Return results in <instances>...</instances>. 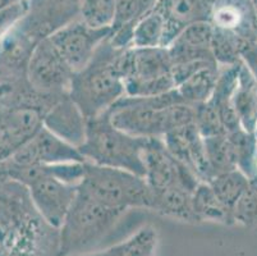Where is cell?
Here are the masks:
<instances>
[{
    "instance_id": "1",
    "label": "cell",
    "mask_w": 257,
    "mask_h": 256,
    "mask_svg": "<svg viewBox=\"0 0 257 256\" xmlns=\"http://www.w3.org/2000/svg\"><path fill=\"white\" fill-rule=\"evenodd\" d=\"M0 256H60V229L35 208L27 187L0 182Z\"/></svg>"
},
{
    "instance_id": "2",
    "label": "cell",
    "mask_w": 257,
    "mask_h": 256,
    "mask_svg": "<svg viewBox=\"0 0 257 256\" xmlns=\"http://www.w3.org/2000/svg\"><path fill=\"white\" fill-rule=\"evenodd\" d=\"M111 123L140 138H163L193 123L195 108L182 102L177 90L149 98L123 96L107 112Z\"/></svg>"
},
{
    "instance_id": "3",
    "label": "cell",
    "mask_w": 257,
    "mask_h": 256,
    "mask_svg": "<svg viewBox=\"0 0 257 256\" xmlns=\"http://www.w3.org/2000/svg\"><path fill=\"white\" fill-rule=\"evenodd\" d=\"M123 51L106 37L90 63L73 74L68 95L86 119L102 116L119 99L125 96L124 81L119 67Z\"/></svg>"
},
{
    "instance_id": "4",
    "label": "cell",
    "mask_w": 257,
    "mask_h": 256,
    "mask_svg": "<svg viewBox=\"0 0 257 256\" xmlns=\"http://www.w3.org/2000/svg\"><path fill=\"white\" fill-rule=\"evenodd\" d=\"M127 213L78 192L60 227V256L87 253L106 238Z\"/></svg>"
},
{
    "instance_id": "5",
    "label": "cell",
    "mask_w": 257,
    "mask_h": 256,
    "mask_svg": "<svg viewBox=\"0 0 257 256\" xmlns=\"http://www.w3.org/2000/svg\"><path fill=\"white\" fill-rule=\"evenodd\" d=\"M146 140L116 128L105 113L96 118L87 119L85 141L78 150L88 163L124 169L145 177L142 156Z\"/></svg>"
},
{
    "instance_id": "6",
    "label": "cell",
    "mask_w": 257,
    "mask_h": 256,
    "mask_svg": "<svg viewBox=\"0 0 257 256\" xmlns=\"http://www.w3.org/2000/svg\"><path fill=\"white\" fill-rule=\"evenodd\" d=\"M3 164L6 177L27 187L37 211L49 224L60 228L77 197L78 186L57 177L55 164L18 165L12 160Z\"/></svg>"
},
{
    "instance_id": "7",
    "label": "cell",
    "mask_w": 257,
    "mask_h": 256,
    "mask_svg": "<svg viewBox=\"0 0 257 256\" xmlns=\"http://www.w3.org/2000/svg\"><path fill=\"white\" fill-rule=\"evenodd\" d=\"M78 192L111 208L130 211L150 210L151 189L145 177L124 169L85 161V172Z\"/></svg>"
},
{
    "instance_id": "8",
    "label": "cell",
    "mask_w": 257,
    "mask_h": 256,
    "mask_svg": "<svg viewBox=\"0 0 257 256\" xmlns=\"http://www.w3.org/2000/svg\"><path fill=\"white\" fill-rule=\"evenodd\" d=\"M119 67L127 96H159L177 88L168 48L125 49L120 56Z\"/></svg>"
},
{
    "instance_id": "9",
    "label": "cell",
    "mask_w": 257,
    "mask_h": 256,
    "mask_svg": "<svg viewBox=\"0 0 257 256\" xmlns=\"http://www.w3.org/2000/svg\"><path fill=\"white\" fill-rule=\"evenodd\" d=\"M73 74L49 37L37 44L27 64V79L37 94L51 98L67 95Z\"/></svg>"
},
{
    "instance_id": "10",
    "label": "cell",
    "mask_w": 257,
    "mask_h": 256,
    "mask_svg": "<svg viewBox=\"0 0 257 256\" xmlns=\"http://www.w3.org/2000/svg\"><path fill=\"white\" fill-rule=\"evenodd\" d=\"M142 159L145 180L151 190L184 187L195 191L201 182L191 169L170 154L163 138H147Z\"/></svg>"
},
{
    "instance_id": "11",
    "label": "cell",
    "mask_w": 257,
    "mask_h": 256,
    "mask_svg": "<svg viewBox=\"0 0 257 256\" xmlns=\"http://www.w3.org/2000/svg\"><path fill=\"white\" fill-rule=\"evenodd\" d=\"M81 0H30L17 30L35 45L79 18Z\"/></svg>"
},
{
    "instance_id": "12",
    "label": "cell",
    "mask_w": 257,
    "mask_h": 256,
    "mask_svg": "<svg viewBox=\"0 0 257 256\" xmlns=\"http://www.w3.org/2000/svg\"><path fill=\"white\" fill-rule=\"evenodd\" d=\"M110 28H93L76 20L49 39L74 73L90 63L97 48L109 36Z\"/></svg>"
},
{
    "instance_id": "13",
    "label": "cell",
    "mask_w": 257,
    "mask_h": 256,
    "mask_svg": "<svg viewBox=\"0 0 257 256\" xmlns=\"http://www.w3.org/2000/svg\"><path fill=\"white\" fill-rule=\"evenodd\" d=\"M45 110L31 105L0 108V163L8 160L44 127Z\"/></svg>"
},
{
    "instance_id": "14",
    "label": "cell",
    "mask_w": 257,
    "mask_h": 256,
    "mask_svg": "<svg viewBox=\"0 0 257 256\" xmlns=\"http://www.w3.org/2000/svg\"><path fill=\"white\" fill-rule=\"evenodd\" d=\"M18 165H54L64 163H83L78 147L68 144L43 127L29 142L9 158Z\"/></svg>"
},
{
    "instance_id": "15",
    "label": "cell",
    "mask_w": 257,
    "mask_h": 256,
    "mask_svg": "<svg viewBox=\"0 0 257 256\" xmlns=\"http://www.w3.org/2000/svg\"><path fill=\"white\" fill-rule=\"evenodd\" d=\"M209 22L243 42L257 40V20L251 0H210Z\"/></svg>"
},
{
    "instance_id": "16",
    "label": "cell",
    "mask_w": 257,
    "mask_h": 256,
    "mask_svg": "<svg viewBox=\"0 0 257 256\" xmlns=\"http://www.w3.org/2000/svg\"><path fill=\"white\" fill-rule=\"evenodd\" d=\"M163 141L170 154L191 169L201 182L211 181L212 173L207 161L204 137L198 133L195 124L172 131L163 137Z\"/></svg>"
},
{
    "instance_id": "17",
    "label": "cell",
    "mask_w": 257,
    "mask_h": 256,
    "mask_svg": "<svg viewBox=\"0 0 257 256\" xmlns=\"http://www.w3.org/2000/svg\"><path fill=\"white\" fill-rule=\"evenodd\" d=\"M212 28L209 21L188 26L172 41L168 50L173 64L191 62H216L211 49Z\"/></svg>"
},
{
    "instance_id": "18",
    "label": "cell",
    "mask_w": 257,
    "mask_h": 256,
    "mask_svg": "<svg viewBox=\"0 0 257 256\" xmlns=\"http://www.w3.org/2000/svg\"><path fill=\"white\" fill-rule=\"evenodd\" d=\"M86 124L87 119L68 94L60 98L44 116L45 128L76 147L85 141Z\"/></svg>"
},
{
    "instance_id": "19",
    "label": "cell",
    "mask_w": 257,
    "mask_h": 256,
    "mask_svg": "<svg viewBox=\"0 0 257 256\" xmlns=\"http://www.w3.org/2000/svg\"><path fill=\"white\" fill-rule=\"evenodd\" d=\"M165 21V48L184 28L209 21L210 0H159L155 7Z\"/></svg>"
},
{
    "instance_id": "20",
    "label": "cell",
    "mask_w": 257,
    "mask_h": 256,
    "mask_svg": "<svg viewBox=\"0 0 257 256\" xmlns=\"http://www.w3.org/2000/svg\"><path fill=\"white\" fill-rule=\"evenodd\" d=\"M193 191L184 187L151 190L150 211L184 223H197L192 209Z\"/></svg>"
},
{
    "instance_id": "21",
    "label": "cell",
    "mask_w": 257,
    "mask_h": 256,
    "mask_svg": "<svg viewBox=\"0 0 257 256\" xmlns=\"http://www.w3.org/2000/svg\"><path fill=\"white\" fill-rule=\"evenodd\" d=\"M233 105L240 127L247 132L253 133L257 127V81L243 63H240L238 70Z\"/></svg>"
},
{
    "instance_id": "22",
    "label": "cell",
    "mask_w": 257,
    "mask_h": 256,
    "mask_svg": "<svg viewBox=\"0 0 257 256\" xmlns=\"http://www.w3.org/2000/svg\"><path fill=\"white\" fill-rule=\"evenodd\" d=\"M192 209L197 223L233 225V210L224 205L207 182H200L192 194Z\"/></svg>"
},
{
    "instance_id": "23",
    "label": "cell",
    "mask_w": 257,
    "mask_h": 256,
    "mask_svg": "<svg viewBox=\"0 0 257 256\" xmlns=\"http://www.w3.org/2000/svg\"><path fill=\"white\" fill-rule=\"evenodd\" d=\"M219 70V64L207 65L181 82L175 90L181 96L182 102L193 108L209 102L218 82Z\"/></svg>"
},
{
    "instance_id": "24",
    "label": "cell",
    "mask_w": 257,
    "mask_h": 256,
    "mask_svg": "<svg viewBox=\"0 0 257 256\" xmlns=\"http://www.w3.org/2000/svg\"><path fill=\"white\" fill-rule=\"evenodd\" d=\"M132 48H165V21L155 8L135 26Z\"/></svg>"
},
{
    "instance_id": "25",
    "label": "cell",
    "mask_w": 257,
    "mask_h": 256,
    "mask_svg": "<svg viewBox=\"0 0 257 256\" xmlns=\"http://www.w3.org/2000/svg\"><path fill=\"white\" fill-rule=\"evenodd\" d=\"M205 149H206L207 161L211 169L212 178L221 173L229 172L233 169H238L237 156L232 141L226 135L214 136V137L204 138ZM211 178V180H212Z\"/></svg>"
},
{
    "instance_id": "26",
    "label": "cell",
    "mask_w": 257,
    "mask_h": 256,
    "mask_svg": "<svg viewBox=\"0 0 257 256\" xmlns=\"http://www.w3.org/2000/svg\"><path fill=\"white\" fill-rule=\"evenodd\" d=\"M249 180L239 169H233L229 172L221 173V175L215 176L210 182H207L214 190L219 200L228 206L230 210H233L235 203L239 200L243 192L246 191L249 186Z\"/></svg>"
},
{
    "instance_id": "27",
    "label": "cell",
    "mask_w": 257,
    "mask_h": 256,
    "mask_svg": "<svg viewBox=\"0 0 257 256\" xmlns=\"http://www.w3.org/2000/svg\"><path fill=\"white\" fill-rule=\"evenodd\" d=\"M116 0H81L79 20L93 28H110Z\"/></svg>"
},
{
    "instance_id": "28",
    "label": "cell",
    "mask_w": 257,
    "mask_h": 256,
    "mask_svg": "<svg viewBox=\"0 0 257 256\" xmlns=\"http://www.w3.org/2000/svg\"><path fill=\"white\" fill-rule=\"evenodd\" d=\"M158 231L151 225L142 227L133 233L130 238L121 241V255L123 256H155L158 247Z\"/></svg>"
},
{
    "instance_id": "29",
    "label": "cell",
    "mask_w": 257,
    "mask_h": 256,
    "mask_svg": "<svg viewBox=\"0 0 257 256\" xmlns=\"http://www.w3.org/2000/svg\"><path fill=\"white\" fill-rule=\"evenodd\" d=\"M234 224L247 228L257 227V180H251L249 186L243 192L233 208Z\"/></svg>"
},
{
    "instance_id": "30",
    "label": "cell",
    "mask_w": 257,
    "mask_h": 256,
    "mask_svg": "<svg viewBox=\"0 0 257 256\" xmlns=\"http://www.w3.org/2000/svg\"><path fill=\"white\" fill-rule=\"evenodd\" d=\"M193 124L197 128L198 133L204 138L226 135L225 128L220 121V117H219L214 105L210 102L195 107Z\"/></svg>"
},
{
    "instance_id": "31",
    "label": "cell",
    "mask_w": 257,
    "mask_h": 256,
    "mask_svg": "<svg viewBox=\"0 0 257 256\" xmlns=\"http://www.w3.org/2000/svg\"><path fill=\"white\" fill-rule=\"evenodd\" d=\"M142 18L139 0H116L115 13L111 23L110 32L123 27L135 28L136 23Z\"/></svg>"
},
{
    "instance_id": "32",
    "label": "cell",
    "mask_w": 257,
    "mask_h": 256,
    "mask_svg": "<svg viewBox=\"0 0 257 256\" xmlns=\"http://www.w3.org/2000/svg\"><path fill=\"white\" fill-rule=\"evenodd\" d=\"M30 0H21L18 3L12 4L0 9V40L16 27L18 22L26 16L29 11Z\"/></svg>"
},
{
    "instance_id": "33",
    "label": "cell",
    "mask_w": 257,
    "mask_h": 256,
    "mask_svg": "<svg viewBox=\"0 0 257 256\" xmlns=\"http://www.w3.org/2000/svg\"><path fill=\"white\" fill-rule=\"evenodd\" d=\"M240 59L257 81V40L243 44L240 49Z\"/></svg>"
},
{
    "instance_id": "34",
    "label": "cell",
    "mask_w": 257,
    "mask_h": 256,
    "mask_svg": "<svg viewBox=\"0 0 257 256\" xmlns=\"http://www.w3.org/2000/svg\"><path fill=\"white\" fill-rule=\"evenodd\" d=\"M73 256H123V255H121L120 243H116V245L110 246V247L104 248V250L91 251V252L79 253V255H73Z\"/></svg>"
},
{
    "instance_id": "35",
    "label": "cell",
    "mask_w": 257,
    "mask_h": 256,
    "mask_svg": "<svg viewBox=\"0 0 257 256\" xmlns=\"http://www.w3.org/2000/svg\"><path fill=\"white\" fill-rule=\"evenodd\" d=\"M158 2L159 0H139L140 8H141L142 12V17L146 16L147 13H150V12L156 7Z\"/></svg>"
}]
</instances>
